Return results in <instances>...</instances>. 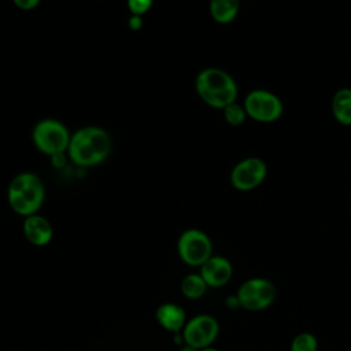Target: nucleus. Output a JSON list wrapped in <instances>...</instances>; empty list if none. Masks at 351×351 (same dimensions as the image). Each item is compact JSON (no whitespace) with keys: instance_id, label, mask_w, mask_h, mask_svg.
<instances>
[{"instance_id":"obj_2","label":"nucleus","mask_w":351,"mask_h":351,"mask_svg":"<svg viewBox=\"0 0 351 351\" xmlns=\"http://www.w3.org/2000/svg\"><path fill=\"white\" fill-rule=\"evenodd\" d=\"M197 96L210 107L223 110L237 100L239 88L234 78L218 67H206L195 78Z\"/></svg>"},{"instance_id":"obj_16","label":"nucleus","mask_w":351,"mask_h":351,"mask_svg":"<svg viewBox=\"0 0 351 351\" xmlns=\"http://www.w3.org/2000/svg\"><path fill=\"white\" fill-rule=\"evenodd\" d=\"M289 351H318V339L310 332H300L292 339Z\"/></svg>"},{"instance_id":"obj_17","label":"nucleus","mask_w":351,"mask_h":351,"mask_svg":"<svg viewBox=\"0 0 351 351\" xmlns=\"http://www.w3.org/2000/svg\"><path fill=\"white\" fill-rule=\"evenodd\" d=\"M222 111L226 123L230 126H241L247 119V114L243 104H239L237 101L226 106Z\"/></svg>"},{"instance_id":"obj_19","label":"nucleus","mask_w":351,"mask_h":351,"mask_svg":"<svg viewBox=\"0 0 351 351\" xmlns=\"http://www.w3.org/2000/svg\"><path fill=\"white\" fill-rule=\"evenodd\" d=\"M12 1L19 10H23V11L34 10L40 4V0H12Z\"/></svg>"},{"instance_id":"obj_21","label":"nucleus","mask_w":351,"mask_h":351,"mask_svg":"<svg viewBox=\"0 0 351 351\" xmlns=\"http://www.w3.org/2000/svg\"><path fill=\"white\" fill-rule=\"evenodd\" d=\"M225 304H226L228 308H232V310L239 308V307H240V302H239L237 295H236V293H234V295H229V296L225 299Z\"/></svg>"},{"instance_id":"obj_13","label":"nucleus","mask_w":351,"mask_h":351,"mask_svg":"<svg viewBox=\"0 0 351 351\" xmlns=\"http://www.w3.org/2000/svg\"><path fill=\"white\" fill-rule=\"evenodd\" d=\"M330 111L337 123L351 126V88H340L333 93Z\"/></svg>"},{"instance_id":"obj_18","label":"nucleus","mask_w":351,"mask_h":351,"mask_svg":"<svg viewBox=\"0 0 351 351\" xmlns=\"http://www.w3.org/2000/svg\"><path fill=\"white\" fill-rule=\"evenodd\" d=\"M154 0H128V8L132 15L143 16L152 5Z\"/></svg>"},{"instance_id":"obj_9","label":"nucleus","mask_w":351,"mask_h":351,"mask_svg":"<svg viewBox=\"0 0 351 351\" xmlns=\"http://www.w3.org/2000/svg\"><path fill=\"white\" fill-rule=\"evenodd\" d=\"M184 343L195 350H202L213 346L219 335V324L210 314H197L186 321L181 330Z\"/></svg>"},{"instance_id":"obj_20","label":"nucleus","mask_w":351,"mask_h":351,"mask_svg":"<svg viewBox=\"0 0 351 351\" xmlns=\"http://www.w3.org/2000/svg\"><path fill=\"white\" fill-rule=\"evenodd\" d=\"M128 26H129L132 30H140L141 26H143V19H141V16L132 15V16L128 19Z\"/></svg>"},{"instance_id":"obj_15","label":"nucleus","mask_w":351,"mask_h":351,"mask_svg":"<svg viewBox=\"0 0 351 351\" xmlns=\"http://www.w3.org/2000/svg\"><path fill=\"white\" fill-rule=\"evenodd\" d=\"M181 293L191 300H197L200 298L204 296V293L207 292V284L203 280V277L200 274L192 273L188 274L182 278L181 281Z\"/></svg>"},{"instance_id":"obj_23","label":"nucleus","mask_w":351,"mask_h":351,"mask_svg":"<svg viewBox=\"0 0 351 351\" xmlns=\"http://www.w3.org/2000/svg\"><path fill=\"white\" fill-rule=\"evenodd\" d=\"M199 351H219V350H217V348H214L213 346H210V347H206V348H202V350H199Z\"/></svg>"},{"instance_id":"obj_6","label":"nucleus","mask_w":351,"mask_h":351,"mask_svg":"<svg viewBox=\"0 0 351 351\" xmlns=\"http://www.w3.org/2000/svg\"><path fill=\"white\" fill-rule=\"evenodd\" d=\"M32 138L34 147L49 156L67 152L70 143V133L67 128L55 119H43L36 123Z\"/></svg>"},{"instance_id":"obj_22","label":"nucleus","mask_w":351,"mask_h":351,"mask_svg":"<svg viewBox=\"0 0 351 351\" xmlns=\"http://www.w3.org/2000/svg\"><path fill=\"white\" fill-rule=\"evenodd\" d=\"M180 351H199V350H195V348H192V347H189V346L185 344Z\"/></svg>"},{"instance_id":"obj_1","label":"nucleus","mask_w":351,"mask_h":351,"mask_svg":"<svg viewBox=\"0 0 351 351\" xmlns=\"http://www.w3.org/2000/svg\"><path fill=\"white\" fill-rule=\"evenodd\" d=\"M111 151L108 133L97 126H85L71 134L67 154L81 167H90L107 159Z\"/></svg>"},{"instance_id":"obj_7","label":"nucleus","mask_w":351,"mask_h":351,"mask_svg":"<svg viewBox=\"0 0 351 351\" xmlns=\"http://www.w3.org/2000/svg\"><path fill=\"white\" fill-rule=\"evenodd\" d=\"M177 252L185 265L200 267L213 256V241L200 229H186L177 240Z\"/></svg>"},{"instance_id":"obj_10","label":"nucleus","mask_w":351,"mask_h":351,"mask_svg":"<svg viewBox=\"0 0 351 351\" xmlns=\"http://www.w3.org/2000/svg\"><path fill=\"white\" fill-rule=\"evenodd\" d=\"M199 274L208 288H222L232 280L233 266L228 258L213 255L200 266Z\"/></svg>"},{"instance_id":"obj_3","label":"nucleus","mask_w":351,"mask_h":351,"mask_svg":"<svg viewBox=\"0 0 351 351\" xmlns=\"http://www.w3.org/2000/svg\"><path fill=\"white\" fill-rule=\"evenodd\" d=\"M45 189L38 176L33 173H21L12 178L7 189V200L14 213L29 217L37 214L43 206Z\"/></svg>"},{"instance_id":"obj_12","label":"nucleus","mask_w":351,"mask_h":351,"mask_svg":"<svg viewBox=\"0 0 351 351\" xmlns=\"http://www.w3.org/2000/svg\"><path fill=\"white\" fill-rule=\"evenodd\" d=\"M155 318L158 324L167 332L178 333L184 329L186 324V314L181 306L177 303H162L155 311Z\"/></svg>"},{"instance_id":"obj_11","label":"nucleus","mask_w":351,"mask_h":351,"mask_svg":"<svg viewBox=\"0 0 351 351\" xmlns=\"http://www.w3.org/2000/svg\"><path fill=\"white\" fill-rule=\"evenodd\" d=\"M22 230L26 240L36 247H44L49 244L53 236V229L51 222L45 217L38 214L26 217L22 225Z\"/></svg>"},{"instance_id":"obj_4","label":"nucleus","mask_w":351,"mask_h":351,"mask_svg":"<svg viewBox=\"0 0 351 351\" xmlns=\"http://www.w3.org/2000/svg\"><path fill=\"white\" fill-rule=\"evenodd\" d=\"M243 107L247 118L259 123H273L284 114L282 100L274 92L261 88L252 89L245 95Z\"/></svg>"},{"instance_id":"obj_8","label":"nucleus","mask_w":351,"mask_h":351,"mask_svg":"<svg viewBox=\"0 0 351 351\" xmlns=\"http://www.w3.org/2000/svg\"><path fill=\"white\" fill-rule=\"evenodd\" d=\"M267 177V165L259 156H247L239 160L230 170V184L240 192H250L259 185Z\"/></svg>"},{"instance_id":"obj_5","label":"nucleus","mask_w":351,"mask_h":351,"mask_svg":"<svg viewBox=\"0 0 351 351\" xmlns=\"http://www.w3.org/2000/svg\"><path fill=\"white\" fill-rule=\"evenodd\" d=\"M236 295L241 308L247 311H263L274 303L277 288L269 278L251 277L241 282Z\"/></svg>"},{"instance_id":"obj_14","label":"nucleus","mask_w":351,"mask_h":351,"mask_svg":"<svg viewBox=\"0 0 351 351\" xmlns=\"http://www.w3.org/2000/svg\"><path fill=\"white\" fill-rule=\"evenodd\" d=\"M208 12L217 23L228 25L237 18L240 12V0H210Z\"/></svg>"}]
</instances>
